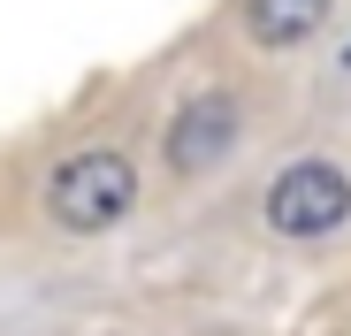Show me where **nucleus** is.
Here are the masks:
<instances>
[{"instance_id":"7ed1b4c3","label":"nucleus","mask_w":351,"mask_h":336,"mask_svg":"<svg viewBox=\"0 0 351 336\" xmlns=\"http://www.w3.org/2000/svg\"><path fill=\"white\" fill-rule=\"evenodd\" d=\"M229 138H237V99L229 92H199L184 115H176V130H168V160L176 168H214L229 153Z\"/></svg>"},{"instance_id":"f03ea898","label":"nucleus","mask_w":351,"mask_h":336,"mask_svg":"<svg viewBox=\"0 0 351 336\" xmlns=\"http://www.w3.org/2000/svg\"><path fill=\"white\" fill-rule=\"evenodd\" d=\"M343 214H351V184L328 160H298L267 184V230L275 237H328Z\"/></svg>"},{"instance_id":"20e7f679","label":"nucleus","mask_w":351,"mask_h":336,"mask_svg":"<svg viewBox=\"0 0 351 336\" xmlns=\"http://www.w3.org/2000/svg\"><path fill=\"white\" fill-rule=\"evenodd\" d=\"M321 16H328V0H245V31L260 46H298L321 31Z\"/></svg>"},{"instance_id":"39448f33","label":"nucleus","mask_w":351,"mask_h":336,"mask_svg":"<svg viewBox=\"0 0 351 336\" xmlns=\"http://www.w3.org/2000/svg\"><path fill=\"white\" fill-rule=\"evenodd\" d=\"M343 69H351V46H343Z\"/></svg>"},{"instance_id":"f257e3e1","label":"nucleus","mask_w":351,"mask_h":336,"mask_svg":"<svg viewBox=\"0 0 351 336\" xmlns=\"http://www.w3.org/2000/svg\"><path fill=\"white\" fill-rule=\"evenodd\" d=\"M138 199V168L123 153H107V145H84L69 153L62 168H53V184H46V206L62 230H107V221H123Z\"/></svg>"}]
</instances>
